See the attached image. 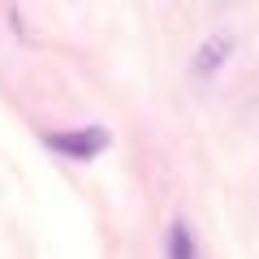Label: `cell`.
<instances>
[{"mask_svg": "<svg viewBox=\"0 0 259 259\" xmlns=\"http://www.w3.org/2000/svg\"><path fill=\"white\" fill-rule=\"evenodd\" d=\"M168 259H199V250H194V238H190V229H186L182 221L168 229Z\"/></svg>", "mask_w": 259, "mask_h": 259, "instance_id": "obj_3", "label": "cell"}, {"mask_svg": "<svg viewBox=\"0 0 259 259\" xmlns=\"http://www.w3.org/2000/svg\"><path fill=\"white\" fill-rule=\"evenodd\" d=\"M48 147L65 151V156H74V160H91L108 147V134L104 130H56V134H48Z\"/></svg>", "mask_w": 259, "mask_h": 259, "instance_id": "obj_1", "label": "cell"}, {"mask_svg": "<svg viewBox=\"0 0 259 259\" xmlns=\"http://www.w3.org/2000/svg\"><path fill=\"white\" fill-rule=\"evenodd\" d=\"M229 52H233V39L229 35H207L203 44H199V52H194V74L212 78L216 69L229 61Z\"/></svg>", "mask_w": 259, "mask_h": 259, "instance_id": "obj_2", "label": "cell"}]
</instances>
